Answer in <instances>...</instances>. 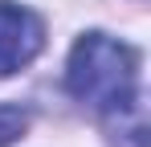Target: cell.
<instances>
[{"label":"cell","instance_id":"cell-2","mask_svg":"<svg viewBox=\"0 0 151 147\" xmlns=\"http://www.w3.org/2000/svg\"><path fill=\"white\" fill-rule=\"evenodd\" d=\"M45 45V24L37 12L0 0V78L25 70Z\"/></svg>","mask_w":151,"mask_h":147},{"label":"cell","instance_id":"cell-3","mask_svg":"<svg viewBox=\"0 0 151 147\" xmlns=\"http://www.w3.org/2000/svg\"><path fill=\"white\" fill-rule=\"evenodd\" d=\"M25 127H29V115L21 106H4V102H0V147L17 143V139L25 135Z\"/></svg>","mask_w":151,"mask_h":147},{"label":"cell","instance_id":"cell-1","mask_svg":"<svg viewBox=\"0 0 151 147\" xmlns=\"http://www.w3.org/2000/svg\"><path fill=\"white\" fill-rule=\"evenodd\" d=\"M65 90L98 110L106 119L127 115L139 102V57L135 49L106 37V33H86L78 37L65 61Z\"/></svg>","mask_w":151,"mask_h":147}]
</instances>
